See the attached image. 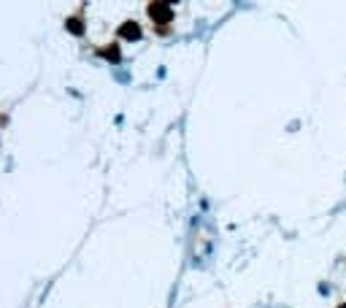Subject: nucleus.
Instances as JSON below:
<instances>
[{
	"mask_svg": "<svg viewBox=\"0 0 346 308\" xmlns=\"http://www.w3.org/2000/svg\"><path fill=\"white\" fill-rule=\"evenodd\" d=\"M103 57H105V60H111V62H119V49H117V46H105Z\"/></svg>",
	"mask_w": 346,
	"mask_h": 308,
	"instance_id": "nucleus-4",
	"label": "nucleus"
},
{
	"mask_svg": "<svg viewBox=\"0 0 346 308\" xmlns=\"http://www.w3.org/2000/svg\"><path fill=\"white\" fill-rule=\"evenodd\" d=\"M68 30H71V33H76V35H81V33H84V22H81V16L68 19Z\"/></svg>",
	"mask_w": 346,
	"mask_h": 308,
	"instance_id": "nucleus-3",
	"label": "nucleus"
},
{
	"mask_svg": "<svg viewBox=\"0 0 346 308\" xmlns=\"http://www.w3.org/2000/svg\"><path fill=\"white\" fill-rule=\"evenodd\" d=\"M119 35L127 38V41H138V38H141V27H138L136 22H124V25L119 27Z\"/></svg>",
	"mask_w": 346,
	"mask_h": 308,
	"instance_id": "nucleus-2",
	"label": "nucleus"
},
{
	"mask_svg": "<svg viewBox=\"0 0 346 308\" xmlns=\"http://www.w3.org/2000/svg\"><path fill=\"white\" fill-rule=\"evenodd\" d=\"M149 16L155 19V22L165 25V22H170V19H173V11H170V6H165V3H152L149 6Z\"/></svg>",
	"mask_w": 346,
	"mask_h": 308,
	"instance_id": "nucleus-1",
	"label": "nucleus"
},
{
	"mask_svg": "<svg viewBox=\"0 0 346 308\" xmlns=\"http://www.w3.org/2000/svg\"><path fill=\"white\" fill-rule=\"evenodd\" d=\"M341 308H346V305H341Z\"/></svg>",
	"mask_w": 346,
	"mask_h": 308,
	"instance_id": "nucleus-5",
	"label": "nucleus"
}]
</instances>
